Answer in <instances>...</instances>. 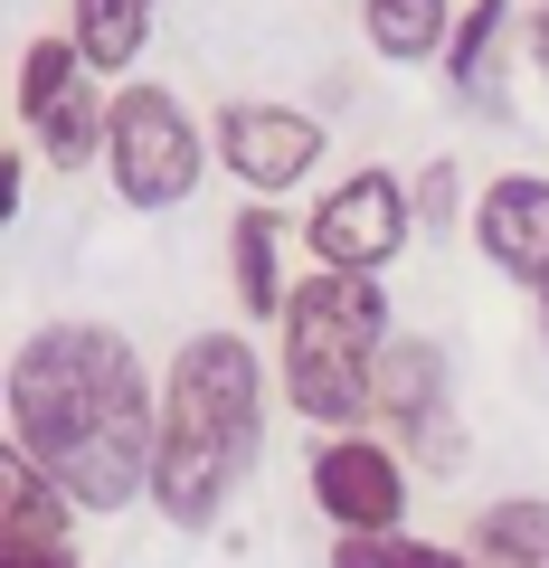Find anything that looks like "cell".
<instances>
[{"mask_svg": "<svg viewBox=\"0 0 549 568\" xmlns=\"http://www.w3.org/2000/svg\"><path fill=\"white\" fill-rule=\"evenodd\" d=\"M0 436L77 511H133L152 503L162 379L114 323H39L0 369Z\"/></svg>", "mask_w": 549, "mask_h": 568, "instance_id": "cell-1", "label": "cell"}, {"mask_svg": "<svg viewBox=\"0 0 549 568\" xmlns=\"http://www.w3.org/2000/svg\"><path fill=\"white\" fill-rule=\"evenodd\" d=\"M265 455V361L246 332H190L162 369L152 511L171 530H218Z\"/></svg>", "mask_w": 549, "mask_h": 568, "instance_id": "cell-2", "label": "cell"}, {"mask_svg": "<svg viewBox=\"0 0 549 568\" xmlns=\"http://www.w3.org/2000/svg\"><path fill=\"white\" fill-rule=\"evenodd\" d=\"M398 313H388V284L379 275H323L313 265L285 304V351H275V379H285L294 417H313L323 436H350L369 426V369L379 351L398 342Z\"/></svg>", "mask_w": 549, "mask_h": 568, "instance_id": "cell-3", "label": "cell"}, {"mask_svg": "<svg viewBox=\"0 0 549 568\" xmlns=\"http://www.w3.org/2000/svg\"><path fill=\"white\" fill-rule=\"evenodd\" d=\"M104 181H114L123 209H143V219H162V209H181L190 190L209 181V133L190 123V104L171 95V85H114V133H104Z\"/></svg>", "mask_w": 549, "mask_h": 568, "instance_id": "cell-4", "label": "cell"}, {"mask_svg": "<svg viewBox=\"0 0 549 568\" xmlns=\"http://www.w3.org/2000/svg\"><path fill=\"white\" fill-rule=\"evenodd\" d=\"M369 426H379L417 474H455L465 465V417H455L446 351L417 342V332H398V342L379 351V369H369Z\"/></svg>", "mask_w": 549, "mask_h": 568, "instance_id": "cell-5", "label": "cell"}, {"mask_svg": "<svg viewBox=\"0 0 549 568\" xmlns=\"http://www.w3.org/2000/svg\"><path fill=\"white\" fill-rule=\"evenodd\" d=\"M407 237H417V200H407L398 171H350L304 219V246L323 275H388L407 256Z\"/></svg>", "mask_w": 549, "mask_h": 568, "instance_id": "cell-6", "label": "cell"}, {"mask_svg": "<svg viewBox=\"0 0 549 568\" xmlns=\"http://www.w3.org/2000/svg\"><path fill=\"white\" fill-rule=\"evenodd\" d=\"M323 114L304 104H275V95H227L218 104V171L246 190V200H285L323 171Z\"/></svg>", "mask_w": 549, "mask_h": 568, "instance_id": "cell-7", "label": "cell"}, {"mask_svg": "<svg viewBox=\"0 0 549 568\" xmlns=\"http://www.w3.org/2000/svg\"><path fill=\"white\" fill-rule=\"evenodd\" d=\"M407 474L417 465L388 436L350 426V436H323L313 446V503H323V521L342 540H379V530H407Z\"/></svg>", "mask_w": 549, "mask_h": 568, "instance_id": "cell-8", "label": "cell"}, {"mask_svg": "<svg viewBox=\"0 0 549 568\" xmlns=\"http://www.w3.org/2000/svg\"><path fill=\"white\" fill-rule=\"evenodd\" d=\"M474 246H484V265L502 284L549 294V181H540V171H502V181H484V200H474Z\"/></svg>", "mask_w": 549, "mask_h": 568, "instance_id": "cell-9", "label": "cell"}, {"mask_svg": "<svg viewBox=\"0 0 549 568\" xmlns=\"http://www.w3.org/2000/svg\"><path fill=\"white\" fill-rule=\"evenodd\" d=\"M227 284H237L246 323H285L294 284H285V219H275V200H246L227 219Z\"/></svg>", "mask_w": 549, "mask_h": 568, "instance_id": "cell-10", "label": "cell"}, {"mask_svg": "<svg viewBox=\"0 0 549 568\" xmlns=\"http://www.w3.org/2000/svg\"><path fill=\"white\" fill-rule=\"evenodd\" d=\"M152 20H162V0H67L77 58L95 67V77H123V85H133V67H143V48H152Z\"/></svg>", "mask_w": 549, "mask_h": 568, "instance_id": "cell-11", "label": "cell"}, {"mask_svg": "<svg viewBox=\"0 0 549 568\" xmlns=\"http://www.w3.org/2000/svg\"><path fill=\"white\" fill-rule=\"evenodd\" d=\"M455 20H465V0H360V39L388 67H436Z\"/></svg>", "mask_w": 549, "mask_h": 568, "instance_id": "cell-12", "label": "cell"}, {"mask_svg": "<svg viewBox=\"0 0 549 568\" xmlns=\"http://www.w3.org/2000/svg\"><path fill=\"white\" fill-rule=\"evenodd\" d=\"M104 133H114V95H104V77H77L39 123H29V142H39V162H48V171H85V162H104Z\"/></svg>", "mask_w": 549, "mask_h": 568, "instance_id": "cell-13", "label": "cell"}, {"mask_svg": "<svg viewBox=\"0 0 549 568\" xmlns=\"http://www.w3.org/2000/svg\"><path fill=\"white\" fill-rule=\"evenodd\" d=\"M465 549L484 568H549V503L540 493H511V503H484L465 530Z\"/></svg>", "mask_w": 549, "mask_h": 568, "instance_id": "cell-14", "label": "cell"}, {"mask_svg": "<svg viewBox=\"0 0 549 568\" xmlns=\"http://www.w3.org/2000/svg\"><path fill=\"white\" fill-rule=\"evenodd\" d=\"M502 39H511V0H465V20H455V39H446V95L492 104V58H502Z\"/></svg>", "mask_w": 549, "mask_h": 568, "instance_id": "cell-15", "label": "cell"}, {"mask_svg": "<svg viewBox=\"0 0 549 568\" xmlns=\"http://www.w3.org/2000/svg\"><path fill=\"white\" fill-rule=\"evenodd\" d=\"M332 568H484L474 549L417 540V530H379V540H332Z\"/></svg>", "mask_w": 549, "mask_h": 568, "instance_id": "cell-16", "label": "cell"}, {"mask_svg": "<svg viewBox=\"0 0 549 568\" xmlns=\"http://www.w3.org/2000/svg\"><path fill=\"white\" fill-rule=\"evenodd\" d=\"M407 200H417V227H427V237H446L455 219H474V200H465V162H427L417 181H407Z\"/></svg>", "mask_w": 549, "mask_h": 568, "instance_id": "cell-17", "label": "cell"}, {"mask_svg": "<svg viewBox=\"0 0 549 568\" xmlns=\"http://www.w3.org/2000/svg\"><path fill=\"white\" fill-rule=\"evenodd\" d=\"M0 568H77V540H0Z\"/></svg>", "mask_w": 549, "mask_h": 568, "instance_id": "cell-18", "label": "cell"}, {"mask_svg": "<svg viewBox=\"0 0 549 568\" xmlns=\"http://www.w3.org/2000/svg\"><path fill=\"white\" fill-rule=\"evenodd\" d=\"M20 200H29V152H0V209L20 219Z\"/></svg>", "mask_w": 549, "mask_h": 568, "instance_id": "cell-19", "label": "cell"}, {"mask_svg": "<svg viewBox=\"0 0 549 568\" xmlns=\"http://www.w3.org/2000/svg\"><path fill=\"white\" fill-rule=\"evenodd\" d=\"M530 67L549 77V0H530Z\"/></svg>", "mask_w": 549, "mask_h": 568, "instance_id": "cell-20", "label": "cell"}, {"mask_svg": "<svg viewBox=\"0 0 549 568\" xmlns=\"http://www.w3.org/2000/svg\"><path fill=\"white\" fill-rule=\"evenodd\" d=\"M540 342H549V294H540Z\"/></svg>", "mask_w": 549, "mask_h": 568, "instance_id": "cell-21", "label": "cell"}]
</instances>
